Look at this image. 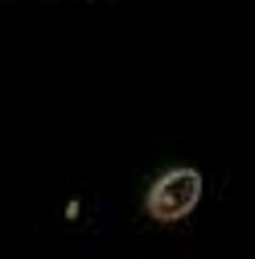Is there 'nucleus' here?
I'll list each match as a JSON object with an SVG mask.
<instances>
[{"instance_id": "f257e3e1", "label": "nucleus", "mask_w": 255, "mask_h": 259, "mask_svg": "<svg viewBox=\"0 0 255 259\" xmlns=\"http://www.w3.org/2000/svg\"><path fill=\"white\" fill-rule=\"evenodd\" d=\"M198 198H202V173L198 169H169L148 189V214L156 222H177L198 206Z\"/></svg>"}]
</instances>
